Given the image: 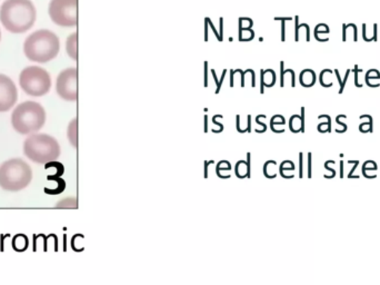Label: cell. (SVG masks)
Masks as SVG:
<instances>
[{
    "instance_id": "7c38bea8",
    "label": "cell",
    "mask_w": 380,
    "mask_h": 285,
    "mask_svg": "<svg viewBox=\"0 0 380 285\" xmlns=\"http://www.w3.org/2000/svg\"><path fill=\"white\" fill-rule=\"evenodd\" d=\"M68 139L73 147H77V118H73L68 126Z\"/></svg>"
},
{
    "instance_id": "7a4b0ae2",
    "label": "cell",
    "mask_w": 380,
    "mask_h": 285,
    "mask_svg": "<svg viewBox=\"0 0 380 285\" xmlns=\"http://www.w3.org/2000/svg\"><path fill=\"white\" fill-rule=\"evenodd\" d=\"M59 50V38L47 29L37 30L25 40V55L35 63L44 64L55 59Z\"/></svg>"
},
{
    "instance_id": "8992f818",
    "label": "cell",
    "mask_w": 380,
    "mask_h": 285,
    "mask_svg": "<svg viewBox=\"0 0 380 285\" xmlns=\"http://www.w3.org/2000/svg\"><path fill=\"white\" fill-rule=\"evenodd\" d=\"M21 89L29 96L40 97L52 88V78L46 69L38 66H29L19 76Z\"/></svg>"
},
{
    "instance_id": "5b68a950",
    "label": "cell",
    "mask_w": 380,
    "mask_h": 285,
    "mask_svg": "<svg viewBox=\"0 0 380 285\" xmlns=\"http://www.w3.org/2000/svg\"><path fill=\"white\" fill-rule=\"evenodd\" d=\"M32 168L20 158L6 161L0 166V187L9 192L26 189L32 182Z\"/></svg>"
},
{
    "instance_id": "8fae6325",
    "label": "cell",
    "mask_w": 380,
    "mask_h": 285,
    "mask_svg": "<svg viewBox=\"0 0 380 285\" xmlns=\"http://www.w3.org/2000/svg\"><path fill=\"white\" fill-rule=\"evenodd\" d=\"M316 76L311 69H306L300 74V84L302 86L310 87L315 84Z\"/></svg>"
},
{
    "instance_id": "6da1fadb",
    "label": "cell",
    "mask_w": 380,
    "mask_h": 285,
    "mask_svg": "<svg viewBox=\"0 0 380 285\" xmlns=\"http://www.w3.org/2000/svg\"><path fill=\"white\" fill-rule=\"evenodd\" d=\"M36 18V8L30 0H6L0 8V21L13 34L26 33Z\"/></svg>"
},
{
    "instance_id": "277c9868",
    "label": "cell",
    "mask_w": 380,
    "mask_h": 285,
    "mask_svg": "<svg viewBox=\"0 0 380 285\" xmlns=\"http://www.w3.org/2000/svg\"><path fill=\"white\" fill-rule=\"evenodd\" d=\"M24 154L38 164L55 162L60 155L59 143L47 134H30L24 143Z\"/></svg>"
},
{
    "instance_id": "4fadbf2b",
    "label": "cell",
    "mask_w": 380,
    "mask_h": 285,
    "mask_svg": "<svg viewBox=\"0 0 380 285\" xmlns=\"http://www.w3.org/2000/svg\"><path fill=\"white\" fill-rule=\"evenodd\" d=\"M56 207H58V209H76L77 207V199L75 197H68V199L58 202Z\"/></svg>"
},
{
    "instance_id": "5bb4252c",
    "label": "cell",
    "mask_w": 380,
    "mask_h": 285,
    "mask_svg": "<svg viewBox=\"0 0 380 285\" xmlns=\"http://www.w3.org/2000/svg\"><path fill=\"white\" fill-rule=\"evenodd\" d=\"M377 170V165L375 162L372 161H368V162L364 163V166H362V174L366 173L367 170Z\"/></svg>"
},
{
    "instance_id": "9a60e30c",
    "label": "cell",
    "mask_w": 380,
    "mask_h": 285,
    "mask_svg": "<svg viewBox=\"0 0 380 285\" xmlns=\"http://www.w3.org/2000/svg\"><path fill=\"white\" fill-rule=\"evenodd\" d=\"M308 178H311V154H308Z\"/></svg>"
},
{
    "instance_id": "44dd1931",
    "label": "cell",
    "mask_w": 380,
    "mask_h": 285,
    "mask_svg": "<svg viewBox=\"0 0 380 285\" xmlns=\"http://www.w3.org/2000/svg\"><path fill=\"white\" fill-rule=\"evenodd\" d=\"M0 40H1V30H0Z\"/></svg>"
},
{
    "instance_id": "9c48e42d",
    "label": "cell",
    "mask_w": 380,
    "mask_h": 285,
    "mask_svg": "<svg viewBox=\"0 0 380 285\" xmlns=\"http://www.w3.org/2000/svg\"><path fill=\"white\" fill-rule=\"evenodd\" d=\"M18 100L17 87L8 76L0 74V112H8Z\"/></svg>"
},
{
    "instance_id": "d6986e66",
    "label": "cell",
    "mask_w": 380,
    "mask_h": 285,
    "mask_svg": "<svg viewBox=\"0 0 380 285\" xmlns=\"http://www.w3.org/2000/svg\"><path fill=\"white\" fill-rule=\"evenodd\" d=\"M340 178H344V162H340Z\"/></svg>"
},
{
    "instance_id": "ffe728a7",
    "label": "cell",
    "mask_w": 380,
    "mask_h": 285,
    "mask_svg": "<svg viewBox=\"0 0 380 285\" xmlns=\"http://www.w3.org/2000/svg\"><path fill=\"white\" fill-rule=\"evenodd\" d=\"M299 157H300V173H299V176H300V178H302V154H300Z\"/></svg>"
},
{
    "instance_id": "ac0fdd59",
    "label": "cell",
    "mask_w": 380,
    "mask_h": 285,
    "mask_svg": "<svg viewBox=\"0 0 380 285\" xmlns=\"http://www.w3.org/2000/svg\"><path fill=\"white\" fill-rule=\"evenodd\" d=\"M355 85H356L357 87H362V85L358 83V71H357V66L355 67Z\"/></svg>"
},
{
    "instance_id": "3957f363",
    "label": "cell",
    "mask_w": 380,
    "mask_h": 285,
    "mask_svg": "<svg viewBox=\"0 0 380 285\" xmlns=\"http://www.w3.org/2000/svg\"><path fill=\"white\" fill-rule=\"evenodd\" d=\"M46 123V112L36 102H25L18 105L11 114V125L17 133L30 135L42 129Z\"/></svg>"
},
{
    "instance_id": "e0dca14e",
    "label": "cell",
    "mask_w": 380,
    "mask_h": 285,
    "mask_svg": "<svg viewBox=\"0 0 380 285\" xmlns=\"http://www.w3.org/2000/svg\"><path fill=\"white\" fill-rule=\"evenodd\" d=\"M349 71H347L346 76H345V81H343V84H341L340 91H339L340 94L341 93L344 92L345 85H346L347 78H348Z\"/></svg>"
},
{
    "instance_id": "2e32d148",
    "label": "cell",
    "mask_w": 380,
    "mask_h": 285,
    "mask_svg": "<svg viewBox=\"0 0 380 285\" xmlns=\"http://www.w3.org/2000/svg\"><path fill=\"white\" fill-rule=\"evenodd\" d=\"M360 164V161H355V166L352 168V170H350V173L348 174V178H355L354 172L356 170L357 165Z\"/></svg>"
},
{
    "instance_id": "30bf717a",
    "label": "cell",
    "mask_w": 380,
    "mask_h": 285,
    "mask_svg": "<svg viewBox=\"0 0 380 285\" xmlns=\"http://www.w3.org/2000/svg\"><path fill=\"white\" fill-rule=\"evenodd\" d=\"M66 50L71 59L77 61V33H73L71 36L68 37L66 42Z\"/></svg>"
},
{
    "instance_id": "ba28073f",
    "label": "cell",
    "mask_w": 380,
    "mask_h": 285,
    "mask_svg": "<svg viewBox=\"0 0 380 285\" xmlns=\"http://www.w3.org/2000/svg\"><path fill=\"white\" fill-rule=\"evenodd\" d=\"M56 91L63 100L68 102L77 100V69L71 67L58 75Z\"/></svg>"
},
{
    "instance_id": "52a82bcc",
    "label": "cell",
    "mask_w": 380,
    "mask_h": 285,
    "mask_svg": "<svg viewBox=\"0 0 380 285\" xmlns=\"http://www.w3.org/2000/svg\"><path fill=\"white\" fill-rule=\"evenodd\" d=\"M78 0H52L48 7L50 19L57 26L71 28L77 25Z\"/></svg>"
}]
</instances>
